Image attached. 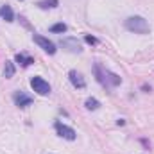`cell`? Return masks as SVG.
Masks as SVG:
<instances>
[{
    "label": "cell",
    "instance_id": "6da1fadb",
    "mask_svg": "<svg viewBox=\"0 0 154 154\" xmlns=\"http://www.w3.org/2000/svg\"><path fill=\"white\" fill-rule=\"evenodd\" d=\"M93 72H95V77H97V81L102 84V86H106V88H109V86H118L120 82H122V77L113 74V72H109V70H104L100 65H95L93 66Z\"/></svg>",
    "mask_w": 154,
    "mask_h": 154
},
{
    "label": "cell",
    "instance_id": "7a4b0ae2",
    "mask_svg": "<svg viewBox=\"0 0 154 154\" xmlns=\"http://www.w3.org/2000/svg\"><path fill=\"white\" fill-rule=\"evenodd\" d=\"M124 25L127 31H131L134 34H149V31H151V27L143 16H129L124 22Z\"/></svg>",
    "mask_w": 154,
    "mask_h": 154
},
{
    "label": "cell",
    "instance_id": "3957f363",
    "mask_svg": "<svg viewBox=\"0 0 154 154\" xmlns=\"http://www.w3.org/2000/svg\"><path fill=\"white\" fill-rule=\"evenodd\" d=\"M31 88L38 93V95H48L50 93V84L43 79V77L34 75L31 79Z\"/></svg>",
    "mask_w": 154,
    "mask_h": 154
},
{
    "label": "cell",
    "instance_id": "277c9868",
    "mask_svg": "<svg viewBox=\"0 0 154 154\" xmlns=\"http://www.w3.org/2000/svg\"><path fill=\"white\" fill-rule=\"evenodd\" d=\"M32 41H34L36 45H39V47H41L47 54H50V56H52V54H56V50H57V48H56V45H54L50 39L45 38V36H41V34H32Z\"/></svg>",
    "mask_w": 154,
    "mask_h": 154
},
{
    "label": "cell",
    "instance_id": "5b68a950",
    "mask_svg": "<svg viewBox=\"0 0 154 154\" xmlns=\"http://www.w3.org/2000/svg\"><path fill=\"white\" fill-rule=\"evenodd\" d=\"M59 45H61L66 52H70V54H81V52H82V47H81V43L77 41V38H63L59 41Z\"/></svg>",
    "mask_w": 154,
    "mask_h": 154
},
{
    "label": "cell",
    "instance_id": "8992f818",
    "mask_svg": "<svg viewBox=\"0 0 154 154\" xmlns=\"http://www.w3.org/2000/svg\"><path fill=\"white\" fill-rule=\"evenodd\" d=\"M56 133L61 136V138H65V140H68V142H74L75 140V131L72 129V127H68V125H65V124H61V122H56Z\"/></svg>",
    "mask_w": 154,
    "mask_h": 154
},
{
    "label": "cell",
    "instance_id": "52a82bcc",
    "mask_svg": "<svg viewBox=\"0 0 154 154\" xmlns=\"http://www.w3.org/2000/svg\"><path fill=\"white\" fill-rule=\"evenodd\" d=\"M13 100H14V104L18 108H27V106L32 104V97L27 95V93H23V91H14L13 93Z\"/></svg>",
    "mask_w": 154,
    "mask_h": 154
},
{
    "label": "cell",
    "instance_id": "ba28073f",
    "mask_svg": "<svg viewBox=\"0 0 154 154\" xmlns=\"http://www.w3.org/2000/svg\"><path fill=\"white\" fill-rule=\"evenodd\" d=\"M68 79H70V82H72L75 88H79V90H82V88L86 86V81H84V77L81 75L77 70H70V72H68Z\"/></svg>",
    "mask_w": 154,
    "mask_h": 154
},
{
    "label": "cell",
    "instance_id": "9c48e42d",
    "mask_svg": "<svg viewBox=\"0 0 154 154\" xmlns=\"http://www.w3.org/2000/svg\"><path fill=\"white\" fill-rule=\"evenodd\" d=\"M0 16H2V20H5V22H14V13H13V9L5 4V5H2L0 7Z\"/></svg>",
    "mask_w": 154,
    "mask_h": 154
},
{
    "label": "cell",
    "instance_id": "30bf717a",
    "mask_svg": "<svg viewBox=\"0 0 154 154\" xmlns=\"http://www.w3.org/2000/svg\"><path fill=\"white\" fill-rule=\"evenodd\" d=\"M14 59H16V63H20L22 66H29V65H32V63H34V59H32L31 56H25V54H22V52H20V54H16V57H14Z\"/></svg>",
    "mask_w": 154,
    "mask_h": 154
},
{
    "label": "cell",
    "instance_id": "8fae6325",
    "mask_svg": "<svg viewBox=\"0 0 154 154\" xmlns=\"http://www.w3.org/2000/svg\"><path fill=\"white\" fill-rule=\"evenodd\" d=\"M38 5L41 9H54V7L59 5V0H39Z\"/></svg>",
    "mask_w": 154,
    "mask_h": 154
},
{
    "label": "cell",
    "instance_id": "7c38bea8",
    "mask_svg": "<svg viewBox=\"0 0 154 154\" xmlns=\"http://www.w3.org/2000/svg\"><path fill=\"white\" fill-rule=\"evenodd\" d=\"M14 75V65L13 61H5V66H4V77L5 79H11Z\"/></svg>",
    "mask_w": 154,
    "mask_h": 154
},
{
    "label": "cell",
    "instance_id": "4fadbf2b",
    "mask_svg": "<svg viewBox=\"0 0 154 154\" xmlns=\"http://www.w3.org/2000/svg\"><path fill=\"white\" fill-rule=\"evenodd\" d=\"M84 106H86V109H90V111H95V109H99V106H100V102H99L97 99H93V97H90V99H86V102H84Z\"/></svg>",
    "mask_w": 154,
    "mask_h": 154
},
{
    "label": "cell",
    "instance_id": "5bb4252c",
    "mask_svg": "<svg viewBox=\"0 0 154 154\" xmlns=\"http://www.w3.org/2000/svg\"><path fill=\"white\" fill-rule=\"evenodd\" d=\"M66 25L65 23H54L52 27H50V32H56V34H63V32H66Z\"/></svg>",
    "mask_w": 154,
    "mask_h": 154
},
{
    "label": "cell",
    "instance_id": "9a60e30c",
    "mask_svg": "<svg viewBox=\"0 0 154 154\" xmlns=\"http://www.w3.org/2000/svg\"><path fill=\"white\" fill-rule=\"evenodd\" d=\"M84 41H86V43H90V45H97V43H99V39L95 38V36H90V34H86V36H84Z\"/></svg>",
    "mask_w": 154,
    "mask_h": 154
}]
</instances>
